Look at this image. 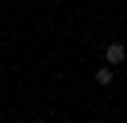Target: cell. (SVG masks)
Returning <instances> with one entry per match:
<instances>
[{
    "label": "cell",
    "mask_w": 127,
    "mask_h": 123,
    "mask_svg": "<svg viewBox=\"0 0 127 123\" xmlns=\"http://www.w3.org/2000/svg\"><path fill=\"white\" fill-rule=\"evenodd\" d=\"M104 62H108V69L119 65V62H127V46H123V42H112L108 50H104Z\"/></svg>",
    "instance_id": "cell-1"
},
{
    "label": "cell",
    "mask_w": 127,
    "mask_h": 123,
    "mask_svg": "<svg viewBox=\"0 0 127 123\" xmlns=\"http://www.w3.org/2000/svg\"><path fill=\"white\" fill-rule=\"evenodd\" d=\"M112 77H116V73H112L108 65H100V69H96V85H104V89L112 85Z\"/></svg>",
    "instance_id": "cell-2"
}]
</instances>
